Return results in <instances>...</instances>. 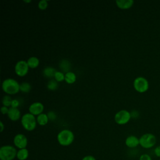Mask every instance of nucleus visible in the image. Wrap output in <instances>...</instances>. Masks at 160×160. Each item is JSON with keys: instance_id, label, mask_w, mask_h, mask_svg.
Listing matches in <instances>:
<instances>
[{"instance_id": "nucleus-1", "label": "nucleus", "mask_w": 160, "mask_h": 160, "mask_svg": "<svg viewBox=\"0 0 160 160\" xmlns=\"http://www.w3.org/2000/svg\"><path fill=\"white\" fill-rule=\"evenodd\" d=\"M2 89L7 94L12 95L17 94L20 91V84L16 80L8 78L2 81Z\"/></svg>"}, {"instance_id": "nucleus-2", "label": "nucleus", "mask_w": 160, "mask_h": 160, "mask_svg": "<svg viewBox=\"0 0 160 160\" xmlns=\"http://www.w3.org/2000/svg\"><path fill=\"white\" fill-rule=\"evenodd\" d=\"M57 140L60 145L68 146L73 142L74 134L69 129H62L58 134Z\"/></svg>"}, {"instance_id": "nucleus-3", "label": "nucleus", "mask_w": 160, "mask_h": 160, "mask_svg": "<svg viewBox=\"0 0 160 160\" xmlns=\"http://www.w3.org/2000/svg\"><path fill=\"white\" fill-rule=\"evenodd\" d=\"M21 122L24 129L28 131H33L36 127V118L30 112L23 114L21 117Z\"/></svg>"}, {"instance_id": "nucleus-4", "label": "nucleus", "mask_w": 160, "mask_h": 160, "mask_svg": "<svg viewBox=\"0 0 160 160\" xmlns=\"http://www.w3.org/2000/svg\"><path fill=\"white\" fill-rule=\"evenodd\" d=\"M16 149L11 145H4L0 148L1 160H13L17 155Z\"/></svg>"}, {"instance_id": "nucleus-5", "label": "nucleus", "mask_w": 160, "mask_h": 160, "mask_svg": "<svg viewBox=\"0 0 160 160\" xmlns=\"http://www.w3.org/2000/svg\"><path fill=\"white\" fill-rule=\"evenodd\" d=\"M156 138L152 133H146L139 138V145L144 149H150L155 146Z\"/></svg>"}, {"instance_id": "nucleus-6", "label": "nucleus", "mask_w": 160, "mask_h": 160, "mask_svg": "<svg viewBox=\"0 0 160 160\" xmlns=\"http://www.w3.org/2000/svg\"><path fill=\"white\" fill-rule=\"evenodd\" d=\"M133 86L136 91L140 93H142L148 90L149 82L145 78L140 76L136 78L134 80Z\"/></svg>"}, {"instance_id": "nucleus-7", "label": "nucleus", "mask_w": 160, "mask_h": 160, "mask_svg": "<svg viewBox=\"0 0 160 160\" xmlns=\"http://www.w3.org/2000/svg\"><path fill=\"white\" fill-rule=\"evenodd\" d=\"M131 118V112L125 109H122L116 113L114 116L115 122L119 125L127 124Z\"/></svg>"}, {"instance_id": "nucleus-8", "label": "nucleus", "mask_w": 160, "mask_h": 160, "mask_svg": "<svg viewBox=\"0 0 160 160\" xmlns=\"http://www.w3.org/2000/svg\"><path fill=\"white\" fill-rule=\"evenodd\" d=\"M29 66L27 61L24 60H20L16 62L14 66L15 73L20 77L25 76L29 71Z\"/></svg>"}, {"instance_id": "nucleus-9", "label": "nucleus", "mask_w": 160, "mask_h": 160, "mask_svg": "<svg viewBox=\"0 0 160 160\" xmlns=\"http://www.w3.org/2000/svg\"><path fill=\"white\" fill-rule=\"evenodd\" d=\"M13 143L19 149L26 148L28 145V139L23 134H17L14 137Z\"/></svg>"}, {"instance_id": "nucleus-10", "label": "nucleus", "mask_w": 160, "mask_h": 160, "mask_svg": "<svg viewBox=\"0 0 160 160\" xmlns=\"http://www.w3.org/2000/svg\"><path fill=\"white\" fill-rule=\"evenodd\" d=\"M44 110V105L40 102H34L29 107V111L34 116H38L42 113Z\"/></svg>"}, {"instance_id": "nucleus-11", "label": "nucleus", "mask_w": 160, "mask_h": 160, "mask_svg": "<svg viewBox=\"0 0 160 160\" xmlns=\"http://www.w3.org/2000/svg\"><path fill=\"white\" fill-rule=\"evenodd\" d=\"M125 144L129 148H136L139 145V138L133 135L129 136L125 140Z\"/></svg>"}, {"instance_id": "nucleus-12", "label": "nucleus", "mask_w": 160, "mask_h": 160, "mask_svg": "<svg viewBox=\"0 0 160 160\" xmlns=\"http://www.w3.org/2000/svg\"><path fill=\"white\" fill-rule=\"evenodd\" d=\"M8 116L12 121H18L21 118V112L18 108H9L8 113Z\"/></svg>"}, {"instance_id": "nucleus-13", "label": "nucleus", "mask_w": 160, "mask_h": 160, "mask_svg": "<svg viewBox=\"0 0 160 160\" xmlns=\"http://www.w3.org/2000/svg\"><path fill=\"white\" fill-rule=\"evenodd\" d=\"M117 6L122 9H127L131 8L134 4L132 0H117L116 1Z\"/></svg>"}, {"instance_id": "nucleus-14", "label": "nucleus", "mask_w": 160, "mask_h": 160, "mask_svg": "<svg viewBox=\"0 0 160 160\" xmlns=\"http://www.w3.org/2000/svg\"><path fill=\"white\" fill-rule=\"evenodd\" d=\"M59 68L63 72H68L70 71L71 69V63L67 59H62L59 62Z\"/></svg>"}, {"instance_id": "nucleus-15", "label": "nucleus", "mask_w": 160, "mask_h": 160, "mask_svg": "<svg viewBox=\"0 0 160 160\" xmlns=\"http://www.w3.org/2000/svg\"><path fill=\"white\" fill-rule=\"evenodd\" d=\"M49 118L48 116V114L44 113H41V114L37 116L36 121L37 123H38L41 126H45L48 124L49 121Z\"/></svg>"}, {"instance_id": "nucleus-16", "label": "nucleus", "mask_w": 160, "mask_h": 160, "mask_svg": "<svg viewBox=\"0 0 160 160\" xmlns=\"http://www.w3.org/2000/svg\"><path fill=\"white\" fill-rule=\"evenodd\" d=\"M29 156V151L26 148L19 149L17 152L16 158L19 160H26Z\"/></svg>"}, {"instance_id": "nucleus-17", "label": "nucleus", "mask_w": 160, "mask_h": 160, "mask_svg": "<svg viewBox=\"0 0 160 160\" xmlns=\"http://www.w3.org/2000/svg\"><path fill=\"white\" fill-rule=\"evenodd\" d=\"M27 63L28 64L29 68L34 69L36 68L39 64V59L35 56H31L28 58L27 61Z\"/></svg>"}, {"instance_id": "nucleus-18", "label": "nucleus", "mask_w": 160, "mask_h": 160, "mask_svg": "<svg viewBox=\"0 0 160 160\" xmlns=\"http://www.w3.org/2000/svg\"><path fill=\"white\" fill-rule=\"evenodd\" d=\"M56 72V71L54 68L48 66V67L45 68L43 69L42 73L45 77H46L48 78H51L54 77V74H55Z\"/></svg>"}, {"instance_id": "nucleus-19", "label": "nucleus", "mask_w": 160, "mask_h": 160, "mask_svg": "<svg viewBox=\"0 0 160 160\" xmlns=\"http://www.w3.org/2000/svg\"><path fill=\"white\" fill-rule=\"evenodd\" d=\"M76 80V76L74 72L72 71H69L65 73V81L69 84H73Z\"/></svg>"}, {"instance_id": "nucleus-20", "label": "nucleus", "mask_w": 160, "mask_h": 160, "mask_svg": "<svg viewBox=\"0 0 160 160\" xmlns=\"http://www.w3.org/2000/svg\"><path fill=\"white\" fill-rule=\"evenodd\" d=\"M58 82L56 81L55 79H51L48 81L47 84V88L49 90L54 91L56 90L58 87Z\"/></svg>"}, {"instance_id": "nucleus-21", "label": "nucleus", "mask_w": 160, "mask_h": 160, "mask_svg": "<svg viewBox=\"0 0 160 160\" xmlns=\"http://www.w3.org/2000/svg\"><path fill=\"white\" fill-rule=\"evenodd\" d=\"M31 89V84L28 82H23L20 84V91L22 92H29Z\"/></svg>"}, {"instance_id": "nucleus-22", "label": "nucleus", "mask_w": 160, "mask_h": 160, "mask_svg": "<svg viewBox=\"0 0 160 160\" xmlns=\"http://www.w3.org/2000/svg\"><path fill=\"white\" fill-rule=\"evenodd\" d=\"M54 78L56 81L62 82L63 81H65V74H64V72L62 71H56Z\"/></svg>"}, {"instance_id": "nucleus-23", "label": "nucleus", "mask_w": 160, "mask_h": 160, "mask_svg": "<svg viewBox=\"0 0 160 160\" xmlns=\"http://www.w3.org/2000/svg\"><path fill=\"white\" fill-rule=\"evenodd\" d=\"M12 101V99L10 96L5 95L3 96V98L2 99V103L3 106H6V107H9V106H11Z\"/></svg>"}, {"instance_id": "nucleus-24", "label": "nucleus", "mask_w": 160, "mask_h": 160, "mask_svg": "<svg viewBox=\"0 0 160 160\" xmlns=\"http://www.w3.org/2000/svg\"><path fill=\"white\" fill-rule=\"evenodd\" d=\"M48 6V1L47 0H41L38 2V6L40 10H45Z\"/></svg>"}, {"instance_id": "nucleus-25", "label": "nucleus", "mask_w": 160, "mask_h": 160, "mask_svg": "<svg viewBox=\"0 0 160 160\" xmlns=\"http://www.w3.org/2000/svg\"><path fill=\"white\" fill-rule=\"evenodd\" d=\"M47 114L49 118V119L51 121H54L56 118V113L54 111H49V112H48V113Z\"/></svg>"}, {"instance_id": "nucleus-26", "label": "nucleus", "mask_w": 160, "mask_h": 160, "mask_svg": "<svg viewBox=\"0 0 160 160\" xmlns=\"http://www.w3.org/2000/svg\"><path fill=\"white\" fill-rule=\"evenodd\" d=\"M139 160H152L151 157L148 154H143L141 155Z\"/></svg>"}, {"instance_id": "nucleus-27", "label": "nucleus", "mask_w": 160, "mask_h": 160, "mask_svg": "<svg viewBox=\"0 0 160 160\" xmlns=\"http://www.w3.org/2000/svg\"><path fill=\"white\" fill-rule=\"evenodd\" d=\"M154 153L158 158H160V145L156 146L154 149Z\"/></svg>"}, {"instance_id": "nucleus-28", "label": "nucleus", "mask_w": 160, "mask_h": 160, "mask_svg": "<svg viewBox=\"0 0 160 160\" xmlns=\"http://www.w3.org/2000/svg\"><path fill=\"white\" fill-rule=\"evenodd\" d=\"M19 105V102L17 99H12L11 102V106L12 108H18V107Z\"/></svg>"}, {"instance_id": "nucleus-29", "label": "nucleus", "mask_w": 160, "mask_h": 160, "mask_svg": "<svg viewBox=\"0 0 160 160\" xmlns=\"http://www.w3.org/2000/svg\"><path fill=\"white\" fill-rule=\"evenodd\" d=\"M9 109L8 107H6V106H2L1 108V111L2 112V114H6L8 113V111H9Z\"/></svg>"}, {"instance_id": "nucleus-30", "label": "nucleus", "mask_w": 160, "mask_h": 160, "mask_svg": "<svg viewBox=\"0 0 160 160\" xmlns=\"http://www.w3.org/2000/svg\"><path fill=\"white\" fill-rule=\"evenodd\" d=\"M82 160H96V158L93 156H91V155H88V156H84Z\"/></svg>"}, {"instance_id": "nucleus-31", "label": "nucleus", "mask_w": 160, "mask_h": 160, "mask_svg": "<svg viewBox=\"0 0 160 160\" xmlns=\"http://www.w3.org/2000/svg\"><path fill=\"white\" fill-rule=\"evenodd\" d=\"M131 118H136L139 116V113L137 111H133L131 112Z\"/></svg>"}, {"instance_id": "nucleus-32", "label": "nucleus", "mask_w": 160, "mask_h": 160, "mask_svg": "<svg viewBox=\"0 0 160 160\" xmlns=\"http://www.w3.org/2000/svg\"><path fill=\"white\" fill-rule=\"evenodd\" d=\"M0 126H1L0 131H1V132H2V131H3V130H4V126L3 122H2L1 121H0Z\"/></svg>"}, {"instance_id": "nucleus-33", "label": "nucleus", "mask_w": 160, "mask_h": 160, "mask_svg": "<svg viewBox=\"0 0 160 160\" xmlns=\"http://www.w3.org/2000/svg\"><path fill=\"white\" fill-rule=\"evenodd\" d=\"M24 2H31V0H29V1H24Z\"/></svg>"}, {"instance_id": "nucleus-34", "label": "nucleus", "mask_w": 160, "mask_h": 160, "mask_svg": "<svg viewBox=\"0 0 160 160\" xmlns=\"http://www.w3.org/2000/svg\"><path fill=\"white\" fill-rule=\"evenodd\" d=\"M158 160H160V159H158Z\"/></svg>"}, {"instance_id": "nucleus-35", "label": "nucleus", "mask_w": 160, "mask_h": 160, "mask_svg": "<svg viewBox=\"0 0 160 160\" xmlns=\"http://www.w3.org/2000/svg\"><path fill=\"white\" fill-rule=\"evenodd\" d=\"M129 160H131V159H129Z\"/></svg>"}]
</instances>
